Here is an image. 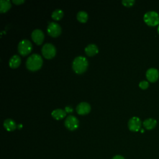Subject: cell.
<instances>
[{
    "instance_id": "1",
    "label": "cell",
    "mask_w": 159,
    "mask_h": 159,
    "mask_svg": "<svg viewBox=\"0 0 159 159\" xmlns=\"http://www.w3.org/2000/svg\"><path fill=\"white\" fill-rule=\"evenodd\" d=\"M43 60L42 57L38 53H33L27 58L25 65L29 70L34 71L40 69Z\"/></svg>"
},
{
    "instance_id": "2",
    "label": "cell",
    "mask_w": 159,
    "mask_h": 159,
    "mask_svg": "<svg viewBox=\"0 0 159 159\" xmlns=\"http://www.w3.org/2000/svg\"><path fill=\"white\" fill-rule=\"evenodd\" d=\"M88 66V61L86 57L78 56L75 57L72 63V68L74 71L78 74L84 72Z\"/></svg>"
},
{
    "instance_id": "3",
    "label": "cell",
    "mask_w": 159,
    "mask_h": 159,
    "mask_svg": "<svg viewBox=\"0 0 159 159\" xmlns=\"http://www.w3.org/2000/svg\"><path fill=\"white\" fill-rule=\"evenodd\" d=\"M144 22L149 26H156L159 24V15L155 11H148L143 16Z\"/></svg>"
},
{
    "instance_id": "4",
    "label": "cell",
    "mask_w": 159,
    "mask_h": 159,
    "mask_svg": "<svg viewBox=\"0 0 159 159\" xmlns=\"http://www.w3.org/2000/svg\"><path fill=\"white\" fill-rule=\"evenodd\" d=\"M18 52L19 53L24 56L28 55L32 49V43L28 39H22L21 40L18 44Z\"/></svg>"
},
{
    "instance_id": "5",
    "label": "cell",
    "mask_w": 159,
    "mask_h": 159,
    "mask_svg": "<svg viewBox=\"0 0 159 159\" xmlns=\"http://www.w3.org/2000/svg\"><path fill=\"white\" fill-rule=\"evenodd\" d=\"M41 52L45 58L50 59L55 57L56 54V48L52 43H46L42 46Z\"/></svg>"
},
{
    "instance_id": "6",
    "label": "cell",
    "mask_w": 159,
    "mask_h": 159,
    "mask_svg": "<svg viewBox=\"0 0 159 159\" xmlns=\"http://www.w3.org/2000/svg\"><path fill=\"white\" fill-rule=\"evenodd\" d=\"M64 124L66 129L70 130H76L79 126V121L78 119L73 115L68 116L65 120Z\"/></svg>"
},
{
    "instance_id": "7",
    "label": "cell",
    "mask_w": 159,
    "mask_h": 159,
    "mask_svg": "<svg viewBox=\"0 0 159 159\" xmlns=\"http://www.w3.org/2000/svg\"><path fill=\"white\" fill-rule=\"evenodd\" d=\"M47 30L50 35L55 37L61 34V28L58 23L55 22H51L48 24Z\"/></svg>"
},
{
    "instance_id": "8",
    "label": "cell",
    "mask_w": 159,
    "mask_h": 159,
    "mask_svg": "<svg viewBox=\"0 0 159 159\" xmlns=\"http://www.w3.org/2000/svg\"><path fill=\"white\" fill-rule=\"evenodd\" d=\"M128 127L130 131L137 132L140 130L142 125L140 119L137 117H132L128 121Z\"/></svg>"
},
{
    "instance_id": "9",
    "label": "cell",
    "mask_w": 159,
    "mask_h": 159,
    "mask_svg": "<svg viewBox=\"0 0 159 159\" xmlns=\"http://www.w3.org/2000/svg\"><path fill=\"white\" fill-rule=\"evenodd\" d=\"M31 37L36 44L40 45L43 41L44 34L42 30L39 29H36L32 32Z\"/></svg>"
},
{
    "instance_id": "10",
    "label": "cell",
    "mask_w": 159,
    "mask_h": 159,
    "mask_svg": "<svg viewBox=\"0 0 159 159\" xmlns=\"http://www.w3.org/2000/svg\"><path fill=\"white\" fill-rule=\"evenodd\" d=\"M76 111L80 115H85L90 112L91 106L86 102H81L76 106Z\"/></svg>"
},
{
    "instance_id": "11",
    "label": "cell",
    "mask_w": 159,
    "mask_h": 159,
    "mask_svg": "<svg viewBox=\"0 0 159 159\" xmlns=\"http://www.w3.org/2000/svg\"><path fill=\"white\" fill-rule=\"evenodd\" d=\"M158 76H159L158 71L155 68H149L148 70H147L146 72L147 79L152 83H154L157 81L158 78Z\"/></svg>"
},
{
    "instance_id": "12",
    "label": "cell",
    "mask_w": 159,
    "mask_h": 159,
    "mask_svg": "<svg viewBox=\"0 0 159 159\" xmlns=\"http://www.w3.org/2000/svg\"><path fill=\"white\" fill-rule=\"evenodd\" d=\"M84 52L88 56H93L98 53V48L94 43H89L84 48Z\"/></svg>"
},
{
    "instance_id": "13",
    "label": "cell",
    "mask_w": 159,
    "mask_h": 159,
    "mask_svg": "<svg viewBox=\"0 0 159 159\" xmlns=\"http://www.w3.org/2000/svg\"><path fill=\"white\" fill-rule=\"evenodd\" d=\"M4 127L7 130V131H13L16 129L17 125L14 120L12 119H6L4 120L3 122Z\"/></svg>"
},
{
    "instance_id": "14",
    "label": "cell",
    "mask_w": 159,
    "mask_h": 159,
    "mask_svg": "<svg viewBox=\"0 0 159 159\" xmlns=\"http://www.w3.org/2000/svg\"><path fill=\"white\" fill-rule=\"evenodd\" d=\"M21 60L18 55H14L9 60V65L12 68H16L20 64Z\"/></svg>"
},
{
    "instance_id": "15",
    "label": "cell",
    "mask_w": 159,
    "mask_h": 159,
    "mask_svg": "<svg viewBox=\"0 0 159 159\" xmlns=\"http://www.w3.org/2000/svg\"><path fill=\"white\" fill-rule=\"evenodd\" d=\"M157 122L155 119L153 118H148L143 122V127L147 129V130H152L157 125Z\"/></svg>"
},
{
    "instance_id": "16",
    "label": "cell",
    "mask_w": 159,
    "mask_h": 159,
    "mask_svg": "<svg viewBox=\"0 0 159 159\" xmlns=\"http://www.w3.org/2000/svg\"><path fill=\"white\" fill-rule=\"evenodd\" d=\"M66 112L65 111V110H63L62 109H56L55 110H53L51 114H52V116L57 119V120H60V119H63V117H65V116H66Z\"/></svg>"
},
{
    "instance_id": "17",
    "label": "cell",
    "mask_w": 159,
    "mask_h": 159,
    "mask_svg": "<svg viewBox=\"0 0 159 159\" xmlns=\"http://www.w3.org/2000/svg\"><path fill=\"white\" fill-rule=\"evenodd\" d=\"M11 7V4L9 0H1L0 1V12H5L7 11Z\"/></svg>"
},
{
    "instance_id": "18",
    "label": "cell",
    "mask_w": 159,
    "mask_h": 159,
    "mask_svg": "<svg viewBox=\"0 0 159 159\" xmlns=\"http://www.w3.org/2000/svg\"><path fill=\"white\" fill-rule=\"evenodd\" d=\"M76 18L80 22H86L88 19V13L84 11H80L77 13Z\"/></svg>"
},
{
    "instance_id": "19",
    "label": "cell",
    "mask_w": 159,
    "mask_h": 159,
    "mask_svg": "<svg viewBox=\"0 0 159 159\" xmlns=\"http://www.w3.org/2000/svg\"><path fill=\"white\" fill-rule=\"evenodd\" d=\"M63 11L61 9H57L54 10L52 13V17L54 20H60L63 16Z\"/></svg>"
},
{
    "instance_id": "20",
    "label": "cell",
    "mask_w": 159,
    "mask_h": 159,
    "mask_svg": "<svg viewBox=\"0 0 159 159\" xmlns=\"http://www.w3.org/2000/svg\"><path fill=\"white\" fill-rule=\"evenodd\" d=\"M122 3L124 6L126 7H130L134 5V4L135 3V1L134 0H122Z\"/></svg>"
},
{
    "instance_id": "21",
    "label": "cell",
    "mask_w": 159,
    "mask_h": 159,
    "mask_svg": "<svg viewBox=\"0 0 159 159\" xmlns=\"http://www.w3.org/2000/svg\"><path fill=\"white\" fill-rule=\"evenodd\" d=\"M139 87L142 89H147L148 86H149V84H148V82L147 81H142L139 83Z\"/></svg>"
},
{
    "instance_id": "22",
    "label": "cell",
    "mask_w": 159,
    "mask_h": 159,
    "mask_svg": "<svg viewBox=\"0 0 159 159\" xmlns=\"http://www.w3.org/2000/svg\"><path fill=\"white\" fill-rule=\"evenodd\" d=\"M12 2L16 4H20L24 2V0H12Z\"/></svg>"
},
{
    "instance_id": "23",
    "label": "cell",
    "mask_w": 159,
    "mask_h": 159,
    "mask_svg": "<svg viewBox=\"0 0 159 159\" xmlns=\"http://www.w3.org/2000/svg\"><path fill=\"white\" fill-rule=\"evenodd\" d=\"M112 159H125L122 156H121V155H116V156H114Z\"/></svg>"
},
{
    "instance_id": "24",
    "label": "cell",
    "mask_w": 159,
    "mask_h": 159,
    "mask_svg": "<svg viewBox=\"0 0 159 159\" xmlns=\"http://www.w3.org/2000/svg\"><path fill=\"white\" fill-rule=\"evenodd\" d=\"M65 111L66 112H71L72 111H73V109H72V108L71 107H70V106H66V107H65Z\"/></svg>"
},
{
    "instance_id": "25",
    "label": "cell",
    "mask_w": 159,
    "mask_h": 159,
    "mask_svg": "<svg viewBox=\"0 0 159 159\" xmlns=\"http://www.w3.org/2000/svg\"><path fill=\"white\" fill-rule=\"evenodd\" d=\"M157 32H158V34H159V25H158V29H157Z\"/></svg>"
}]
</instances>
